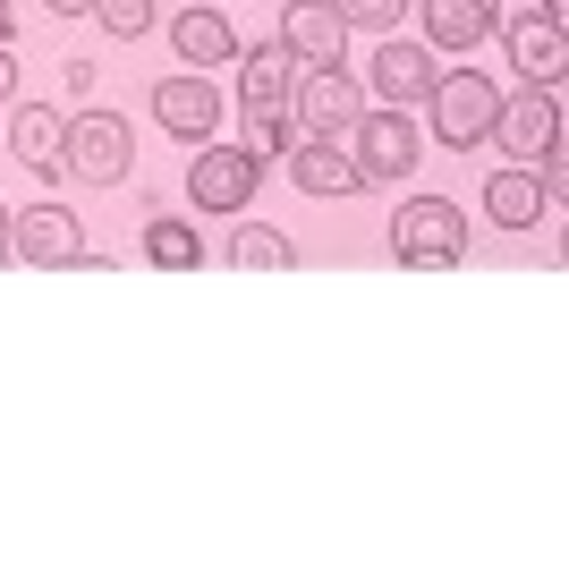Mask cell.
<instances>
[{"label":"cell","mask_w":569,"mask_h":569,"mask_svg":"<svg viewBox=\"0 0 569 569\" xmlns=\"http://www.w3.org/2000/svg\"><path fill=\"white\" fill-rule=\"evenodd\" d=\"M153 119H162L170 137L204 144V137L221 128V94L204 86V77H162V86H153Z\"/></svg>","instance_id":"cell-9"},{"label":"cell","mask_w":569,"mask_h":569,"mask_svg":"<svg viewBox=\"0 0 569 569\" xmlns=\"http://www.w3.org/2000/svg\"><path fill=\"white\" fill-rule=\"evenodd\" d=\"M349 162H357V179H400V170H417V119L408 111H366L349 128Z\"/></svg>","instance_id":"cell-7"},{"label":"cell","mask_w":569,"mask_h":569,"mask_svg":"<svg viewBox=\"0 0 569 569\" xmlns=\"http://www.w3.org/2000/svg\"><path fill=\"white\" fill-rule=\"evenodd\" d=\"M493 26H501V9H485V0H426V43L468 51V43H485Z\"/></svg>","instance_id":"cell-18"},{"label":"cell","mask_w":569,"mask_h":569,"mask_svg":"<svg viewBox=\"0 0 569 569\" xmlns=\"http://www.w3.org/2000/svg\"><path fill=\"white\" fill-rule=\"evenodd\" d=\"M0 102H18V60L0 51Z\"/></svg>","instance_id":"cell-23"},{"label":"cell","mask_w":569,"mask_h":569,"mask_svg":"<svg viewBox=\"0 0 569 569\" xmlns=\"http://www.w3.org/2000/svg\"><path fill=\"white\" fill-rule=\"evenodd\" d=\"M545 179H536V170H493V179H485V221H493V230H536V221H545Z\"/></svg>","instance_id":"cell-13"},{"label":"cell","mask_w":569,"mask_h":569,"mask_svg":"<svg viewBox=\"0 0 569 569\" xmlns=\"http://www.w3.org/2000/svg\"><path fill=\"white\" fill-rule=\"evenodd\" d=\"M144 263H162V272H196V263H204V238H196V221H179V213L144 221Z\"/></svg>","instance_id":"cell-19"},{"label":"cell","mask_w":569,"mask_h":569,"mask_svg":"<svg viewBox=\"0 0 569 569\" xmlns=\"http://www.w3.org/2000/svg\"><path fill=\"white\" fill-rule=\"evenodd\" d=\"M289 111L307 119V144H340L366 119V94H357L340 69H315V77H298V94H289Z\"/></svg>","instance_id":"cell-6"},{"label":"cell","mask_w":569,"mask_h":569,"mask_svg":"<svg viewBox=\"0 0 569 569\" xmlns=\"http://www.w3.org/2000/svg\"><path fill=\"white\" fill-rule=\"evenodd\" d=\"M375 94H382V111L433 102V51L426 43H382L375 51Z\"/></svg>","instance_id":"cell-10"},{"label":"cell","mask_w":569,"mask_h":569,"mask_svg":"<svg viewBox=\"0 0 569 569\" xmlns=\"http://www.w3.org/2000/svg\"><path fill=\"white\" fill-rule=\"evenodd\" d=\"M340 34H349V26H340V9H289V69L298 77H315V69H340Z\"/></svg>","instance_id":"cell-14"},{"label":"cell","mask_w":569,"mask_h":569,"mask_svg":"<svg viewBox=\"0 0 569 569\" xmlns=\"http://www.w3.org/2000/svg\"><path fill=\"white\" fill-rule=\"evenodd\" d=\"M493 137H501V153H510V170L552 162V153H561V94H552V86L510 94V102L493 111Z\"/></svg>","instance_id":"cell-2"},{"label":"cell","mask_w":569,"mask_h":569,"mask_svg":"<svg viewBox=\"0 0 569 569\" xmlns=\"http://www.w3.org/2000/svg\"><path fill=\"white\" fill-rule=\"evenodd\" d=\"M0 256H9V204H0Z\"/></svg>","instance_id":"cell-24"},{"label":"cell","mask_w":569,"mask_h":569,"mask_svg":"<svg viewBox=\"0 0 569 569\" xmlns=\"http://www.w3.org/2000/svg\"><path fill=\"white\" fill-rule=\"evenodd\" d=\"M9 256L77 263V256H86V247H77V213H60V204H26V213H9Z\"/></svg>","instance_id":"cell-8"},{"label":"cell","mask_w":569,"mask_h":569,"mask_svg":"<svg viewBox=\"0 0 569 569\" xmlns=\"http://www.w3.org/2000/svg\"><path fill=\"white\" fill-rule=\"evenodd\" d=\"M510 60H519L527 86H552L561 77V9H519L510 18Z\"/></svg>","instance_id":"cell-11"},{"label":"cell","mask_w":569,"mask_h":569,"mask_svg":"<svg viewBox=\"0 0 569 569\" xmlns=\"http://www.w3.org/2000/svg\"><path fill=\"white\" fill-rule=\"evenodd\" d=\"M60 162H69L77 179H128V162H137L128 119H119V111H77L69 137H60Z\"/></svg>","instance_id":"cell-4"},{"label":"cell","mask_w":569,"mask_h":569,"mask_svg":"<svg viewBox=\"0 0 569 569\" xmlns=\"http://www.w3.org/2000/svg\"><path fill=\"white\" fill-rule=\"evenodd\" d=\"M281 144H289V119H247V144H238V153H247V162H272V153H281Z\"/></svg>","instance_id":"cell-21"},{"label":"cell","mask_w":569,"mask_h":569,"mask_svg":"<svg viewBox=\"0 0 569 569\" xmlns=\"http://www.w3.org/2000/svg\"><path fill=\"white\" fill-rule=\"evenodd\" d=\"M170 43L188 51V77L238 60V34H230V18H221V9H179V18H170Z\"/></svg>","instance_id":"cell-15"},{"label":"cell","mask_w":569,"mask_h":569,"mask_svg":"<svg viewBox=\"0 0 569 569\" xmlns=\"http://www.w3.org/2000/svg\"><path fill=\"white\" fill-rule=\"evenodd\" d=\"M102 26H111V34H144V26H153V9H144V0H111V9H102Z\"/></svg>","instance_id":"cell-22"},{"label":"cell","mask_w":569,"mask_h":569,"mask_svg":"<svg viewBox=\"0 0 569 569\" xmlns=\"http://www.w3.org/2000/svg\"><path fill=\"white\" fill-rule=\"evenodd\" d=\"M238 94H247V119H289V94H298V69H289L281 43L247 51V69H238Z\"/></svg>","instance_id":"cell-12"},{"label":"cell","mask_w":569,"mask_h":569,"mask_svg":"<svg viewBox=\"0 0 569 569\" xmlns=\"http://www.w3.org/2000/svg\"><path fill=\"white\" fill-rule=\"evenodd\" d=\"M391 256L426 263V272L459 263V256H468V213H459L451 196H408L400 213H391Z\"/></svg>","instance_id":"cell-1"},{"label":"cell","mask_w":569,"mask_h":569,"mask_svg":"<svg viewBox=\"0 0 569 569\" xmlns=\"http://www.w3.org/2000/svg\"><path fill=\"white\" fill-rule=\"evenodd\" d=\"M230 263H247V272H289V263H298V247H289L272 221H247V230L230 238Z\"/></svg>","instance_id":"cell-20"},{"label":"cell","mask_w":569,"mask_h":569,"mask_svg":"<svg viewBox=\"0 0 569 569\" xmlns=\"http://www.w3.org/2000/svg\"><path fill=\"white\" fill-rule=\"evenodd\" d=\"M0 34H9V9H0ZM0 51H9V43H0Z\"/></svg>","instance_id":"cell-25"},{"label":"cell","mask_w":569,"mask_h":569,"mask_svg":"<svg viewBox=\"0 0 569 569\" xmlns=\"http://www.w3.org/2000/svg\"><path fill=\"white\" fill-rule=\"evenodd\" d=\"M256 188H263V170L247 162L238 144H204V153H196V170H188L196 213H247V204H256Z\"/></svg>","instance_id":"cell-5"},{"label":"cell","mask_w":569,"mask_h":569,"mask_svg":"<svg viewBox=\"0 0 569 569\" xmlns=\"http://www.w3.org/2000/svg\"><path fill=\"white\" fill-rule=\"evenodd\" d=\"M493 111H501V94H493L476 69L433 77V137H442V144H459V153H468V144H485V137H493Z\"/></svg>","instance_id":"cell-3"},{"label":"cell","mask_w":569,"mask_h":569,"mask_svg":"<svg viewBox=\"0 0 569 569\" xmlns=\"http://www.w3.org/2000/svg\"><path fill=\"white\" fill-rule=\"evenodd\" d=\"M289 179L307 196H357L366 179H357V162H349V144H298L289 153Z\"/></svg>","instance_id":"cell-16"},{"label":"cell","mask_w":569,"mask_h":569,"mask_svg":"<svg viewBox=\"0 0 569 569\" xmlns=\"http://www.w3.org/2000/svg\"><path fill=\"white\" fill-rule=\"evenodd\" d=\"M60 137H69V119L43 111V102H26V111L9 119V153H18L26 170H60Z\"/></svg>","instance_id":"cell-17"}]
</instances>
